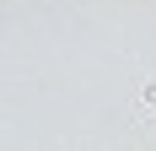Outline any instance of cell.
<instances>
[{
    "instance_id": "1",
    "label": "cell",
    "mask_w": 156,
    "mask_h": 151,
    "mask_svg": "<svg viewBox=\"0 0 156 151\" xmlns=\"http://www.w3.org/2000/svg\"><path fill=\"white\" fill-rule=\"evenodd\" d=\"M140 103H151V108H156V81H145V92H140Z\"/></svg>"
}]
</instances>
